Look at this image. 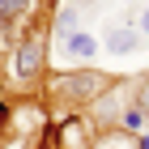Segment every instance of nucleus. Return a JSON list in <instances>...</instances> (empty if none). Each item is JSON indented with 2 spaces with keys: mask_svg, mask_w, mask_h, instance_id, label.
<instances>
[{
  "mask_svg": "<svg viewBox=\"0 0 149 149\" xmlns=\"http://www.w3.org/2000/svg\"><path fill=\"white\" fill-rule=\"evenodd\" d=\"M94 149H132V136H124V132H102V136H94Z\"/></svg>",
  "mask_w": 149,
  "mask_h": 149,
  "instance_id": "8",
  "label": "nucleus"
},
{
  "mask_svg": "<svg viewBox=\"0 0 149 149\" xmlns=\"http://www.w3.org/2000/svg\"><path fill=\"white\" fill-rule=\"evenodd\" d=\"M102 47L111 51V56H132V51H141V47H145V34H141L132 22H115V26H107Z\"/></svg>",
  "mask_w": 149,
  "mask_h": 149,
  "instance_id": "5",
  "label": "nucleus"
},
{
  "mask_svg": "<svg viewBox=\"0 0 149 149\" xmlns=\"http://www.w3.org/2000/svg\"><path fill=\"white\" fill-rule=\"evenodd\" d=\"M136 30H141V34L149 38V4H145V9H141V22H136Z\"/></svg>",
  "mask_w": 149,
  "mask_h": 149,
  "instance_id": "9",
  "label": "nucleus"
},
{
  "mask_svg": "<svg viewBox=\"0 0 149 149\" xmlns=\"http://www.w3.org/2000/svg\"><path fill=\"white\" fill-rule=\"evenodd\" d=\"M128 107H132V81L119 77L107 94H98V98L85 107V111H90V132H94V136L115 132V128H119V115H124Z\"/></svg>",
  "mask_w": 149,
  "mask_h": 149,
  "instance_id": "4",
  "label": "nucleus"
},
{
  "mask_svg": "<svg viewBox=\"0 0 149 149\" xmlns=\"http://www.w3.org/2000/svg\"><path fill=\"white\" fill-rule=\"evenodd\" d=\"M124 4H136V0H124Z\"/></svg>",
  "mask_w": 149,
  "mask_h": 149,
  "instance_id": "11",
  "label": "nucleus"
},
{
  "mask_svg": "<svg viewBox=\"0 0 149 149\" xmlns=\"http://www.w3.org/2000/svg\"><path fill=\"white\" fill-rule=\"evenodd\" d=\"M132 149H149V132H141V136H132Z\"/></svg>",
  "mask_w": 149,
  "mask_h": 149,
  "instance_id": "10",
  "label": "nucleus"
},
{
  "mask_svg": "<svg viewBox=\"0 0 149 149\" xmlns=\"http://www.w3.org/2000/svg\"><path fill=\"white\" fill-rule=\"evenodd\" d=\"M56 4L60 0H0V56H4L34 22L51 17Z\"/></svg>",
  "mask_w": 149,
  "mask_h": 149,
  "instance_id": "3",
  "label": "nucleus"
},
{
  "mask_svg": "<svg viewBox=\"0 0 149 149\" xmlns=\"http://www.w3.org/2000/svg\"><path fill=\"white\" fill-rule=\"evenodd\" d=\"M47 60H51V17L34 22L4 51V85L17 94H34L47 81Z\"/></svg>",
  "mask_w": 149,
  "mask_h": 149,
  "instance_id": "1",
  "label": "nucleus"
},
{
  "mask_svg": "<svg viewBox=\"0 0 149 149\" xmlns=\"http://www.w3.org/2000/svg\"><path fill=\"white\" fill-rule=\"evenodd\" d=\"M56 47L64 51V60H94L98 56V38H94L90 30H72V34L56 38Z\"/></svg>",
  "mask_w": 149,
  "mask_h": 149,
  "instance_id": "6",
  "label": "nucleus"
},
{
  "mask_svg": "<svg viewBox=\"0 0 149 149\" xmlns=\"http://www.w3.org/2000/svg\"><path fill=\"white\" fill-rule=\"evenodd\" d=\"M119 77H111V72L102 68H85V64H77V68H64V72H51V77L43 81V98L47 107H56V111H85V107L98 98V94H107Z\"/></svg>",
  "mask_w": 149,
  "mask_h": 149,
  "instance_id": "2",
  "label": "nucleus"
},
{
  "mask_svg": "<svg viewBox=\"0 0 149 149\" xmlns=\"http://www.w3.org/2000/svg\"><path fill=\"white\" fill-rule=\"evenodd\" d=\"M145 128H149V115L141 111L136 102H132V107H128L124 115H119V128H115V132H124V136H141Z\"/></svg>",
  "mask_w": 149,
  "mask_h": 149,
  "instance_id": "7",
  "label": "nucleus"
}]
</instances>
